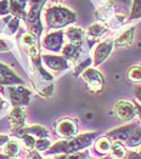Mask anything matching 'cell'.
Segmentation results:
<instances>
[{"mask_svg":"<svg viewBox=\"0 0 141 159\" xmlns=\"http://www.w3.org/2000/svg\"><path fill=\"white\" fill-rule=\"evenodd\" d=\"M45 2H46V0H28L29 11L27 12L26 17L28 27L41 23V21H40V12H41Z\"/></svg>","mask_w":141,"mask_h":159,"instance_id":"10","label":"cell"},{"mask_svg":"<svg viewBox=\"0 0 141 159\" xmlns=\"http://www.w3.org/2000/svg\"><path fill=\"white\" fill-rule=\"evenodd\" d=\"M10 13V1L0 0V16H7Z\"/></svg>","mask_w":141,"mask_h":159,"instance_id":"34","label":"cell"},{"mask_svg":"<svg viewBox=\"0 0 141 159\" xmlns=\"http://www.w3.org/2000/svg\"><path fill=\"white\" fill-rule=\"evenodd\" d=\"M0 159H16V158H10V157H6V156L4 154V156H0Z\"/></svg>","mask_w":141,"mask_h":159,"instance_id":"43","label":"cell"},{"mask_svg":"<svg viewBox=\"0 0 141 159\" xmlns=\"http://www.w3.org/2000/svg\"><path fill=\"white\" fill-rule=\"evenodd\" d=\"M108 27L105 23H94L88 28L87 30V35H88V40L89 43H94L95 40H97L99 38H101L103 34L107 32Z\"/></svg>","mask_w":141,"mask_h":159,"instance_id":"18","label":"cell"},{"mask_svg":"<svg viewBox=\"0 0 141 159\" xmlns=\"http://www.w3.org/2000/svg\"><path fill=\"white\" fill-rule=\"evenodd\" d=\"M139 154H140V156H141V151H140V152H139Z\"/></svg>","mask_w":141,"mask_h":159,"instance_id":"45","label":"cell"},{"mask_svg":"<svg viewBox=\"0 0 141 159\" xmlns=\"http://www.w3.org/2000/svg\"><path fill=\"white\" fill-rule=\"evenodd\" d=\"M134 105H135V108H136V116L139 117V119L141 121V105L139 102H135Z\"/></svg>","mask_w":141,"mask_h":159,"instance_id":"41","label":"cell"},{"mask_svg":"<svg viewBox=\"0 0 141 159\" xmlns=\"http://www.w3.org/2000/svg\"><path fill=\"white\" fill-rule=\"evenodd\" d=\"M82 45H83L82 43L80 44L69 43V44L64 45L62 48V56L69 62H76L82 52Z\"/></svg>","mask_w":141,"mask_h":159,"instance_id":"15","label":"cell"},{"mask_svg":"<svg viewBox=\"0 0 141 159\" xmlns=\"http://www.w3.org/2000/svg\"><path fill=\"white\" fill-rule=\"evenodd\" d=\"M10 101L13 107H25L29 105L31 101V90L23 85H13L7 88Z\"/></svg>","mask_w":141,"mask_h":159,"instance_id":"4","label":"cell"},{"mask_svg":"<svg viewBox=\"0 0 141 159\" xmlns=\"http://www.w3.org/2000/svg\"><path fill=\"white\" fill-rule=\"evenodd\" d=\"M113 111L117 118L123 121H130L136 117V108L131 101H127V100L118 101L115 105Z\"/></svg>","mask_w":141,"mask_h":159,"instance_id":"6","label":"cell"},{"mask_svg":"<svg viewBox=\"0 0 141 159\" xmlns=\"http://www.w3.org/2000/svg\"><path fill=\"white\" fill-rule=\"evenodd\" d=\"M9 141H10V139H9V136H7V135L0 134V146L5 145V143H6V142H9Z\"/></svg>","mask_w":141,"mask_h":159,"instance_id":"40","label":"cell"},{"mask_svg":"<svg viewBox=\"0 0 141 159\" xmlns=\"http://www.w3.org/2000/svg\"><path fill=\"white\" fill-rule=\"evenodd\" d=\"M124 21H125V17L122 16V15H113L112 18L110 20V27L112 29H117L119 27H122L124 25Z\"/></svg>","mask_w":141,"mask_h":159,"instance_id":"31","label":"cell"},{"mask_svg":"<svg viewBox=\"0 0 141 159\" xmlns=\"http://www.w3.org/2000/svg\"><path fill=\"white\" fill-rule=\"evenodd\" d=\"M127 154V147L120 142H112L111 151H110V157L111 159H123Z\"/></svg>","mask_w":141,"mask_h":159,"instance_id":"22","label":"cell"},{"mask_svg":"<svg viewBox=\"0 0 141 159\" xmlns=\"http://www.w3.org/2000/svg\"><path fill=\"white\" fill-rule=\"evenodd\" d=\"M141 18V0H133V9L129 16V20Z\"/></svg>","mask_w":141,"mask_h":159,"instance_id":"29","label":"cell"},{"mask_svg":"<svg viewBox=\"0 0 141 159\" xmlns=\"http://www.w3.org/2000/svg\"><path fill=\"white\" fill-rule=\"evenodd\" d=\"M55 131L63 140L72 139L77 136L78 134L77 121L72 118H62V119L57 120L55 124Z\"/></svg>","mask_w":141,"mask_h":159,"instance_id":"5","label":"cell"},{"mask_svg":"<svg viewBox=\"0 0 141 159\" xmlns=\"http://www.w3.org/2000/svg\"><path fill=\"white\" fill-rule=\"evenodd\" d=\"M127 79L135 84H141V66H133L127 72Z\"/></svg>","mask_w":141,"mask_h":159,"instance_id":"24","label":"cell"},{"mask_svg":"<svg viewBox=\"0 0 141 159\" xmlns=\"http://www.w3.org/2000/svg\"><path fill=\"white\" fill-rule=\"evenodd\" d=\"M97 137V133H87L77 135L72 139L62 140L56 142L50 149L46 152V154H73L82 152L83 149L91 146V143Z\"/></svg>","mask_w":141,"mask_h":159,"instance_id":"1","label":"cell"},{"mask_svg":"<svg viewBox=\"0 0 141 159\" xmlns=\"http://www.w3.org/2000/svg\"><path fill=\"white\" fill-rule=\"evenodd\" d=\"M10 1V13L17 18H26V5L28 0H9Z\"/></svg>","mask_w":141,"mask_h":159,"instance_id":"17","label":"cell"},{"mask_svg":"<svg viewBox=\"0 0 141 159\" xmlns=\"http://www.w3.org/2000/svg\"><path fill=\"white\" fill-rule=\"evenodd\" d=\"M125 147L128 148H135L139 147L141 145V126L139 125L133 133L130 134V136L128 137V140L123 143Z\"/></svg>","mask_w":141,"mask_h":159,"instance_id":"23","label":"cell"},{"mask_svg":"<svg viewBox=\"0 0 141 159\" xmlns=\"http://www.w3.org/2000/svg\"><path fill=\"white\" fill-rule=\"evenodd\" d=\"M113 16V5L111 2V0H107L103 2V5H101L100 9H97L96 11V17L101 21V22H107L112 18Z\"/></svg>","mask_w":141,"mask_h":159,"instance_id":"19","label":"cell"},{"mask_svg":"<svg viewBox=\"0 0 141 159\" xmlns=\"http://www.w3.org/2000/svg\"><path fill=\"white\" fill-rule=\"evenodd\" d=\"M111 146H112V141L105 135V136H101L100 139H97L96 141H95V151L99 153V154H101V156H106V154H108L110 153V151H111Z\"/></svg>","mask_w":141,"mask_h":159,"instance_id":"20","label":"cell"},{"mask_svg":"<svg viewBox=\"0 0 141 159\" xmlns=\"http://www.w3.org/2000/svg\"><path fill=\"white\" fill-rule=\"evenodd\" d=\"M76 20H77L76 12L64 6L55 5V6L48 7L45 11V21L49 28L60 29L68 25L74 23Z\"/></svg>","mask_w":141,"mask_h":159,"instance_id":"2","label":"cell"},{"mask_svg":"<svg viewBox=\"0 0 141 159\" xmlns=\"http://www.w3.org/2000/svg\"><path fill=\"white\" fill-rule=\"evenodd\" d=\"M9 121L11 125V130L16 131L25 126L26 121V112L23 107H13V109L9 114Z\"/></svg>","mask_w":141,"mask_h":159,"instance_id":"13","label":"cell"},{"mask_svg":"<svg viewBox=\"0 0 141 159\" xmlns=\"http://www.w3.org/2000/svg\"><path fill=\"white\" fill-rule=\"evenodd\" d=\"M21 45L23 46L25 50H28L35 45H38V38H35L33 34L31 33H25L21 37Z\"/></svg>","mask_w":141,"mask_h":159,"instance_id":"25","label":"cell"},{"mask_svg":"<svg viewBox=\"0 0 141 159\" xmlns=\"http://www.w3.org/2000/svg\"><path fill=\"white\" fill-rule=\"evenodd\" d=\"M135 97H136V100L141 103V84H139L135 88Z\"/></svg>","mask_w":141,"mask_h":159,"instance_id":"39","label":"cell"},{"mask_svg":"<svg viewBox=\"0 0 141 159\" xmlns=\"http://www.w3.org/2000/svg\"><path fill=\"white\" fill-rule=\"evenodd\" d=\"M123 159H141V156L136 152H129V153L127 152L125 157Z\"/></svg>","mask_w":141,"mask_h":159,"instance_id":"37","label":"cell"},{"mask_svg":"<svg viewBox=\"0 0 141 159\" xmlns=\"http://www.w3.org/2000/svg\"><path fill=\"white\" fill-rule=\"evenodd\" d=\"M113 46H115V44H113L112 39H107L105 41L99 43L96 49H95V52H94V65L95 66L102 65L108 58V56L111 55L112 50H113Z\"/></svg>","mask_w":141,"mask_h":159,"instance_id":"9","label":"cell"},{"mask_svg":"<svg viewBox=\"0 0 141 159\" xmlns=\"http://www.w3.org/2000/svg\"><path fill=\"white\" fill-rule=\"evenodd\" d=\"M37 151H46L50 148V141L48 139H38L35 141V147Z\"/></svg>","mask_w":141,"mask_h":159,"instance_id":"32","label":"cell"},{"mask_svg":"<svg viewBox=\"0 0 141 159\" xmlns=\"http://www.w3.org/2000/svg\"><path fill=\"white\" fill-rule=\"evenodd\" d=\"M18 28H20V18L13 17L12 16V17L9 20V22H7V25H6L4 30H5L7 34H15Z\"/></svg>","mask_w":141,"mask_h":159,"instance_id":"28","label":"cell"},{"mask_svg":"<svg viewBox=\"0 0 141 159\" xmlns=\"http://www.w3.org/2000/svg\"><path fill=\"white\" fill-rule=\"evenodd\" d=\"M18 153H20V147H18V143H17L16 141H9V142L5 143L4 154H5L6 157L15 158Z\"/></svg>","mask_w":141,"mask_h":159,"instance_id":"26","label":"cell"},{"mask_svg":"<svg viewBox=\"0 0 141 159\" xmlns=\"http://www.w3.org/2000/svg\"><path fill=\"white\" fill-rule=\"evenodd\" d=\"M10 50H12L11 41L4 39V38H0V52H9Z\"/></svg>","mask_w":141,"mask_h":159,"instance_id":"35","label":"cell"},{"mask_svg":"<svg viewBox=\"0 0 141 159\" xmlns=\"http://www.w3.org/2000/svg\"><path fill=\"white\" fill-rule=\"evenodd\" d=\"M28 159H43V157L39 154L38 151H31L28 154Z\"/></svg>","mask_w":141,"mask_h":159,"instance_id":"38","label":"cell"},{"mask_svg":"<svg viewBox=\"0 0 141 159\" xmlns=\"http://www.w3.org/2000/svg\"><path fill=\"white\" fill-rule=\"evenodd\" d=\"M63 32L61 29H57L45 35L43 40V46L48 51L51 52H60L63 46Z\"/></svg>","mask_w":141,"mask_h":159,"instance_id":"7","label":"cell"},{"mask_svg":"<svg viewBox=\"0 0 141 159\" xmlns=\"http://www.w3.org/2000/svg\"><path fill=\"white\" fill-rule=\"evenodd\" d=\"M20 137H21V140L23 142V146H25L27 151H33V148L35 147V141H37L34 139V136H32V135H22Z\"/></svg>","mask_w":141,"mask_h":159,"instance_id":"30","label":"cell"},{"mask_svg":"<svg viewBox=\"0 0 141 159\" xmlns=\"http://www.w3.org/2000/svg\"><path fill=\"white\" fill-rule=\"evenodd\" d=\"M91 63V60L90 58H88V60H85L83 63H80V65H78L77 67H76V69H74V77H78L80 73H83L87 68H89V65Z\"/></svg>","mask_w":141,"mask_h":159,"instance_id":"33","label":"cell"},{"mask_svg":"<svg viewBox=\"0 0 141 159\" xmlns=\"http://www.w3.org/2000/svg\"><path fill=\"white\" fill-rule=\"evenodd\" d=\"M15 136H22V135H32V136H37L39 139H46L49 136V131L40 126V125H33V126H28V128H21L16 131H12Z\"/></svg>","mask_w":141,"mask_h":159,"instance_id":"14","label":"cell"},{"mask_svg":"<svg viewBox=\"0 0 141 159\" xmlns=\"http://www.w3.org/2000/svg\"><path fill=\"white\" fill-rule=\"evenodd\" d=\"M54 1H56V2H62V1H64V0H54Z\"/></svg>","mask_w":141,"mask_h":159,"instance_id":"44","label":"cell"},{"mask_svg":"<svg viewBox=\"0 0 141 159\" xmlns=\"http://www.w3.org/2000/svg\"><path fill=\"white\" fill-rule=\"evenodd\" d=\"M52 159H91L89 157V152L84 151V152H78L73 154H57L55 158Z\"/></svg>","mask_w":141,"mask_h":159,"instance_id":"27","label":"cell"},{"mask_svg":"<svg viewBox=\"0 0 141 159\" xmlns=\"http://www.w3.org/2000/svg\"><path fill=\"white\" fill-rule=\"evenodd\" d=\"M23 80L18 75L15 74L12 69L9 66L0 62V86H13V85H22Z\"/></svg>","mask_w":141,"mask_h":159,"instance_id":"11","label":"cell"},{"mask_svg":"<svg viewBox=\"0 0 141 159\" xmlns=\"http://www.w3.org/2000/svg\"><path fill=\"white\" fill-rule=\"evenodd\" d=\"M41 62H44L45 66L56 72L64 70L69 67V61L66 60L63 56H57V55H43Z\"/></svg>","mask_w":141,"mask_h":159,"instance_id":"12","label":"cell"},{"mask_svg":"<svg viewBox=\"0 0 141 159\" xmlns=\"http://www.w3.org/2000/svg\"><path fill=\"white\" fill-rule=\"evenodd\" d=\"M134 37H135V27H130L127 30H124L123 33H120L113 40V44L115 46H119V48H127V46L131 45Z\"/></svg>","mask_w":141,"mask_h":159,"instance_id":"16","label":"cell"},{"mask_svg":"<svg viewBox=\"0 0 141 159\" xmlns=\"http://www.w3.org/2000/svg\"><path fill=\"white\" fill-rule=\"evenodd\" d=\"M66 35H67V38L69 39L71 43H73V44H80V43L83 41L84 30H83L80 27L71 26L67 28Z\"/></svg>","mask_w":141,"mask_h":159,"instance_id":"21","label":"cell"},{"mask_svg":"<svg viewBox=\"0 0 141 159\" xmlns=\"http://www.w3.org/2000/svg\"><path fill=\"white\" fill-rule=\"evenodd\" d=\"M4 106H5V102H4V100L0 97V112L2 111V108H4Z\"/></svg>","mask_w":141,"mask_h":159,"instance_id":"42","label":"cell"},{"mask_svg":"<svg viewBox=\"0 0 141 159\" xmlns=\"http://www.w3.org/2000/svg\"><path fill=\"white\" fill-rule=\"evenodd\" d=\"M140 124L139 123H131L128 125H124V126H120V128H115L113 130H110L108 133L106 134V136L112 141V142H120V143H124L128 137L130 136V134L133 133Z\"/></svg>","mask_w":141,"mask_h":159,"instance_id":"8","label":"cell"},{"mask_svg":"<svg viewBox=\"0 0 141 159\" xmlns=\"http://www.w3.org/2000/svg\"><path fill=\"white\" fill-rule=\"evenodd\" d=\"M83 79L87 83V88L90 93H101L105 85V79H103L102 73L100 70H97L96 68H87L83 73H82Z\"/></svg>","mask_w":141,"mask_h":159,"instance_id":"3","label":"cell"},{"mask_svg":"<svg viewBox=\"0 0 141 159\" xmlns=\"http://www.w3.org/2000/svg\"><path fill=\"white\" fill-rule=\"evenodd\" d=\"M52 93H54V84H50V85H48L46 88H44V89L39 93V95L43 96V97H50L52 95Z\"/></svg>","mask_w":141,"mask_h":159,"instance_id":"36","label":"cell"}]
</instances>
